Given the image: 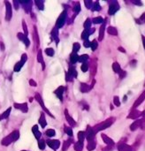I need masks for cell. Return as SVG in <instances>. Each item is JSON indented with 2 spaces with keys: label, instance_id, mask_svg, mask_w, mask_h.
Here are the masks:
<instances>
[{
  "label": "cell",
  "instance_id": "cell-1",
  "mask_svg": "<svg viewBox=\"0 0 145 151\" xmlns=\"http://www.w3.org/2000/svg\"><path fill=\"white\" fill-rule=\"evenodd\" d=\"M19 138H20V132L18 130H15V131L12 132L8 136L5 137L1 140V144L3 146H9L11 143L16 141Z\"/></svg>",
  "mask_w": 145,
  "mask_h": 151
},
{
  "label": "cell",
  "instance_id": "cell-2",
  "mask_svg": "<svg viewBox=\"0 0 145 151\" xmlns=\"http://www.w3.org/2000/svg\"><path fill=\"white\" fill-rule=\"evenodd\" d=\"M112 119H113V118H109V119H106L105 121H104V122H102V123L96 125L95 126V128H93L94 131H95V132H100V131H102V130L106 129L107 127H110V126L112 125V123H113V120H112Z\"/></svg>",
  "mask_w": 145,
  "mask_h": 151
},
{
  "label": "cell",
  "instance_id": "cell-3",
  "mask_svg": "<svg viewBox=\"0 0 145 151\" xmlns=\"http://www.w3.org/2000/svg\"><path fill=\"white\" fill-rule=\"evenodd\" d=\"M66 20V10H64V11L62 12V14L59 15V17L58 18V20H57L56 28H57L58 29L61 28L65 25Z\"/></svg>",
  "mask_w": 145,
  "mask_h": 151
},
{
  "label": "cell",
  "instance_id": "cell-4",
  "mask_svg": "<svg viewBox=\"0 0 145 151\" xmlns=\"http://www.w3.org/2000/svg\"><path fill=\"white\" fill-rule=\"evenodd\" d=\"M35 99L38 102V103L41 105V107H42V109L49 115V116H51V117H52V118H54L53 117V115L50 112V110L45 107V105H44V101H43V98H42V96L40 95V94H38V93H36V95H35Z\"/></svg>",
  "mask_w": 145,
  "mask_h": 151
},
{
  "label": "cell",
  "instance_id": "cell-5",
  "mask_svg": "<svg viewBox=\"0 0 145 151\" xmlns=\"http://www.w3.org/2000/svg\"><path fill=\"white\" fill-rule=\"evenodd\" d=\"M119 9V5L118 3V1H111L110 3V6H109V10H108V14L110 15H113L116 12H118Z\"/></svg>",
  "mask_w": 145,
  "mask_h": 151
},
{
  "label": "cell",
  "instance_id": "cell-6",
  "mask_svg": "<svg viewBox=\"0 0 145 151\" xmlns=\"http://www.w3.org/2000/svg\"><path fill=\"white\" fill-rule=\"evenodd\" d=\"M5 5L6 6V20L9 21L13 16V7L9 1H5Z\"/></svg>",
  "mask_w": 145,
  "mask_h": 151
},
{
  "label": "cell",
  "instance_id": "cell-7",
  "mask_svg": "<svg viewBox=\"0 0 145 151\" xmlns=\"http://www.w3.org/2000/svg\"><path fill=\"white\" fill-rule=\"evenodd\" d=\"M46 143H47V145L51 147V148H52L54 151H57V149L59 147V146H60V141L59 140H46Z\"/></svg>",
  "mask_w": 145,
  "mask_h": 151
},
{
  "label": "cell",
  "instance_id": "cell-8",
  "mask_svg": "<svg viewBox=\"0 0 145 151\" xmlns=\"http://www.w3.org/2000/svg\"><path fill=\"white\" fill-rule=\"evenodd\" d=\"M95 135H96V132L94 131V129L91 127V126H88L87 127V131H86V139L88 141H91V140H94V138H95Z\"/></svg>",
  "mask_w": 145,
  "mask_h": 151
},
{
  "label": "cell",
  "instance_id": "cell-9",
  "mask_svg": "<svg viewBox=\"0 0 145 151\" xmlns=\"http://www.w3.org/2000/svg\"><path fill=\"white\" fill-rule=\"evenodd\" d=\"M19 2H20V4L22 5L25 12L29 13L31 11V9H32V4H33L32 1H29V0H27V1H21V0H20Z\"/></svg>",
  "mask_w": 145,
  "mask_h": 151
},
{
  "label": "cell",
  "instance_id": "cell-10",
  "mask_svg": "<svg viewBox=\"0 0 145 151\" xmlns=\"http://www.w3.org/2000/svg\"><path fill=\"white\" fill-rule=\"evenodd\" d=\"M144 100H145V90L140 95V96L137 98V100L134 102V105H133V109H136L139 105H141L143 102H144Z\"/></svg>",
  "mask_w": 145,
  "mask_h": 151
},
{
  "label": "cell",
  "instance_id": "cell-11",
  "mask_svg": "<svg viewBox=\"0 0 145 151\" xmlns=\"http://www.w3.org/2000/svg\"><path fill=\"white\" fill-rule=\"evenodd\" d=\"M14 108H16V109H19V110H21L22 112H28V110H29V108H28V103H15L14 104Z\"/></svg>",
  "mask_w": 145,
  "mask_h": 151
},
{
  "label": "cell",
  "instance_id": "cell-12",
  "mask_svg": "<svg viewBox=\"0 0 145 151\" xmlns=\"http://www.w3.org/2000/svg\"><path fill=\"white\" fill-rule=\"evenodd\" d=\"M17 36H18V38H19L21 41H22V42L24 43V44H25L26 47H29L30 42H29L28 36H25L24 34H22V33H18V34H17Z\"/></svg>",
  "mask_w": 145,
  "mask_h": 151
},
{
  "label": "cell",
  "instance_id": "cell-13",
  "mask_svg": "<svg viewBox=\"0 0 145 151\" xmlns=\"http://www.w3.org/2000/svg\"><path fill=\"white\" fill-rule=\"evenodd\" d=\"M64 91H65V88H64L63 86L59 87V88L54 91L55 95H57V97H58L61 102H63V94H64Z\"/></svg>",
  "mask_w": 145,
  "mask_h": 151
},
{
  "label": "cell",
  "instance_id": "cell-14",
  "mask_svg": "<svg viewBox=\"0 0 145 151\" xmlns=\"http://www.w3.org/2000/svg\"><path fill=\"white\" fill-rule=\"evenodd\" d=\"M94 32H95V29H84V31L81 34V39L84 41L89 40V36H91Z\"/></svg>",
  "mask_w": 145,
  "mask_h": 151
},
{
  "label": "cell",
  "instance_id": "cell-15",
  "mask_svg": "<svg viewBox=\"0 0 145 151\" xmlns=\"http://www.w3.org/2000/svg\"><path fill=\"white\" fill-rule=\"evenodd\" d=\"M65 117H66V121L68 122V124L71 125V126H75L76 125V122H75V120L69 115V113H68V110H65Z\"/></svg>",
  "mask_w": 145,
  "mask_h": 151
},
{
  "label": "cell",
  "instance_id": "cell-16",
  "mask_svg": "<svg viewBox=\"0 0 145 151\" xmlns=\"http://www.w3.org/2000/svg\"><path fill=\"white\" fill-rule=\"evenodd\" d=\"M51 37L52 39L56 42V44L58 45L59 43V29L55 27L52 31H51Z\"/></svg>",
  "mask_w": 145,
  "mask_h": 151
},
{
  "label": "cell",
  "instance_id": "cell-17",
  "mask_svg": "<svg viewBox=\"0 0 145 151\" xmlns=\"http://www.w3.org/2000/svg\"><path fill=\"white\" fill-rule=\"evenodd\" d=\"M67 74H68L72 79H74V78H76V77H77V71H76L75 67H74L73 65H70Z\"/></svg>",
  "mask_w": 145,
  "mask_h": 151
},
{
  "label": "cell",
  "instance_id": "cell-18",
  "mask_svg": "<svg viewBox=\"0 0 145 151\" xmlns=\"http://www.w3.org/2000/svg\"><path fill=\"white\" fill-rule=\"evenodd\" d=\"M141 115V113L139 111V110H135V109H133L132 110V111L129 113V115L127 116V118H132V119H135V118H137L138 117H140Z\"/></svg>",
  "mask_w": 145,
  "mask_h": 151
},
{
  "label": "cell",
  "instance_id": "cell-19",
  "mask_svg": "<svg viewBox=\"0 0 145 151\" xmlns=\"http://www.w3.org/2000/svg\"><path fill=\"white\" fill-rule=\"evenodd\" d=\"M101 138L103 139V140L104 141V143L107 144V145H109V146H113L115 144V142L110 137H108L107 135H105L104 133H102L101 134Z\"/></svg>",
  "mask_w": 145,
  "mask_h": 151
},
{
  "label": "cell",
  "instance_id": "cell-20",
  "mask_svg": "<svg viewBox=\"0 0 145 151\" xmlns=\"http://www.w3.org/2000/svg\"><path fill=\"white\" fill-rule=\"evenodd\" d=\"M142 121H143V119H137V120H135V121L130 125V130H131V131H135L137 128H139V127L141 126V125L142 124Z\"/></svg>",
  "mask_w": 145,
  "mask_h": 151
},
{
  "label": "cell",
  "instance_id": "cell-21",
  "mask_svg": "<svg viewBox=\"0 0 145 151\" xmlns=\"http://www.w3.org/2000/svg\"><path fill=\"white\" fill-rule=\"evenodd\" d=\"M32 132H33V133H34L36 139L39 140L42 134H41V132H39V128H38V125H35L32 127Z\"/></svg>",
  "mask_w": 145,
  "mask_h": 151
},
{
  "label": "cell",
  "instance_id": "cell-22",
  "mask_svg": "<svg viewBox=\"0 0 145 151\" xmlns=\"http://www.w3.org/2000/svg\"><path fill=\"white\" fill-rule=\"evenodd\" d=\"M119 151H132V147L125 143H120L118 146Z\"/></svg>",
  "mask_w": 145,
  "mask_h": 151
},
{
  "label": "cell",
  "instance_id": "cell-23",
  "mask_svg": "<svg viewBox=\"0 0 145 151\" xmlns=\"http://www.w3.org/2000/svg\"><path fill=\"white\" fill-rule=\"evenodd\" d=\"M33 39L36 44V47L39 46V36H38V32H37V28L35 26L34 27V31H33Z\"/></svg>",
  "mask_w": 145,
  "mask_h": 151
},
{
  "label": "cell",
  "instance_id": "cell-24",
  "mask_svg": "<svg viewBox=\"0 0 145 151\" xmlns=\"http://www.w3.org/2000/svg\"><path fill=\"white\" fill-rule=\"evenodd\" d=\"M39 124H40L42 128H45V126L47 125V122H46V119H45L44 113H41V116L39 118Z\"/></svg>",
  "mask_w": 145,
  "mask_h": 151
},
{
  "label": "cell",
  "instance_id": "cell-25",
  "mask_svg": "<svg viewBox=\"0 0 145 151\" xmlns=\"http://www.w3.org/2000/svg\"><path fill=\"white\" fill-rule=\"evenodd\" d=\"M11 110H12V107H9L6 110H5L1 115H0V121L5 119V118H7L9 117L10 113H11Z\"/></svg>",
  "mask_w": 145,
  "mask_h": 151
},
{
  "label": "cell",
  "instance_id": "cell-26",
  "mask_svg": "<svg viewBox=\"0 0 145 151\" xmlns=\"http://www.w3.org/2000/svg\"><path fill=\"white\" fill-rule=\"evenodd\" d=\"M79 61V56L77 55V53H74V52H72L71 55H70V62L72 65L77 63Z\"/></svg>",
  "mask_w": 145,
  "mask_h": 151
},
{
  "label": "cell",
  "instance_id": "cell-27",
  "mask_svg": "<svg viewBox=\"0 0 145 151\" xmlns=\"http://www.w3.org/2000/svg\"><path fill=\"white\" fill-rule=\"evenodd\" d=\"M104 30H105V23H103L100 29H99V37H98V40L99 41H102L104 39Z\"/></svg>",
  "mask_w": 145,
  "mask_h": 151
},
{
  "label": "cell",
  "instance_id": "cell-28",
  "mask_svg": "<svg viewBox=\"0 0 145 151\" xmlns=\"http://www.w3.org/2000/svg\"><path fill=\"white\" fill-rule=\"evenodd\" d=\"M37 61H38L39 63L42 64L43 69H44V68H45V66H44V61L43 53H42V51H41V50H39V51H38V53H37Z\"/></svg>",
  "mask_w": 145,
  "mask_h": 151
},
{
  "label": "cell",
  "instance_id": "cell-29",
  "mask_svg": "<svg viewBox=\"0 0 145 151\" xmlns=\"http://www.w3.org/2000/svg\"><path fill=\"white\" fill-rule=\"evenodd\" d=\"M112 70H113L114 73H118V74H119L120 72L122 71L120 66H119V63H117V62H114V63L112 64Z\"/></svg>",
  "mask_w": 145,
  "mask_h": 151
},
{
  "label": "cell",
  "instance_id": "cell-30",
  "mask_svg": "<svg viewBox=\"0 0 145 151\" xmlns=\"http://www.w3.org/2000/svg\"><path fill=\"white\" fill-rule=\"evenodd\" d=\"M96 143L95 140H91V141H89L88 142V145H87V149L88 151H92L96 148Z\"/></svg>",
  "mask_w": 145,
  "mask_h": 151
},
{
  "label": "cell",
  "instance_id": "cell-31",
  "mask_svg": "<svg viewBox=\"0 0 145 151\" xmlns=\"http://www.w3.org/2000/svg\"><path fill=\"white\" fill-rule=\"evenodd\" d=\"M107 32H108V34L111 35V36H117V35H118V31H117L116 28L111 27V26H110V27L107 28Z\"/></svg>",
  "mask_w": 145,
  "mask_h": 151
},
{
  "label": "cell",
  "instance_id": "cell-32",
  "mask_svg": "<svg viewBox=\"0 0 145 151\" xmlns=\"http://www.w3.org/2000/svg\"><path fill=\"white\" fill-rule=\"evenodd\" d=\"M24 64H25V63H23L22 61H19V62H17V63H16V65L14 66V72H16V73L20 72V71L21 70L22 66H24Z\"/></svg>",
  "mask_w": 145,
  "mask_h": 151
},
{
  "label": "cell",
  "instance_id": "cell-33",
  "mask_svg": "<svg viewBox=\"0 0 145 151\" xmlns=\"http://www.w3.org/2000/svg\"><path fill=\"white\" fill-rule=\"evenodd\" d=\"M83 148V142L82 141H77L74 143V149L75 151H81Z\"/></svg>",
  "mask_w": 145,
  "mask_h": 151
},
{
  "label": "cell",
  "instance_id": "cell-34",
  "mask_svg": "<svg viewBox=\"0 0 145 151\" xmlns=\"http://www.w3.org/2000/svg\"><path fill=\"white\" fill-rule=\"evenodd\" d=\"M72 142H73V140H66L65 142H64V144H63V148H62V150L63 151H66V150H67L68 149V147H70V145L72 144Z\"/></svg>",
  "mask_w": 145,
  "mask_h": 151
},
{
  "label": "cell",
  "instance_id": "cell-35",
  "mask_svg": "<svg viewBox=\"0 0 145 151\" xmlns=\"http://www.w3.org/2000/svg\"><path fill=\"white\" fill-rule=\"evenodd\" d=\"M92 23H94V24H103V23H104V18H102L100 16L96 17V18H94L92 20Z\"/></svg>",
  "mask_w": 145,
  "mask_h": 151
},
{
  "label": "cell",
  "instance_id": "cell-36",
  "mask_svg": "<svg viewBox=\"0 0 145 151\" xmlns=\"http://www.w3.org/2000/svg\"><path fill=\"white\" fill-rule=\"evenodd\" d=\"M88 59H89V55L83 54L81 56H79V61L78 62H81V63L84 64V63H87Z\"/></svg>",
  "mask_w": 145,
  "mask_h": 151
},
{
  "label": "cell",
  "instance_id": "cell-37",
  "mask_svg": "<svg viewBox=\"0 0 145 151\" xmlns=\"http://www.w3.org/2000/svg\"><path fill=\"white\" fill-rule=\"evenodd\" d=\"M89 89H90V88L89 87L88 84H86V83H81V91L82 93H86V92H88Z\"/></svg>",
  "mask_w": 145,
  "mask_h": 151
},
{
  "label": "cell",
  "instance_id": "cell-38",
  "mask_svg": "<svg viewBox=\"0 0 145 151\" xmlns=\"http://www.w3.org/2000/svg\"><path fill=\"white\" fill-rule=\"evenodd\" d=\"M91 24H92V21L90 19H87L83 24V27H84V29H90L91 28Z\"/></svg>",
  "mask_w": 145,
  "mask_h": 151
},
{
  "label": "cell",
  "instance_id": "cell-39",
  "mask_svg": "<svg viewBox=\"0 0 145 151\" xmlns=\"http://www.w3.org/2000/svg\"><path fill=\"white\" fill-rule=\"evenodd\" d=\"M84 139H86V132H83V131H81L78 132V140L79 141H82L84 140Z\"/></svg>",
  "mask_w": 145,
  "mask_h": 151
},
{
  "label": "cell",
  "instance_id": "cell-40",
  "mask_svg": "<svg viewBox=\"0 0 145 151\" xmlns=\"http://www.w3.org/2000/svg\"><path fill=\"white\" fill-rule=\"evenodd\" d=\"M35 4L36 5L37 8L39 10H44V1H41V0H36V1H35Z\"/></svg>",
  "mask_w": 145,
  "mask_h": 151
},
{
  "label": "cell",
  "instance_id": "cell-41",
  "mask_svg": "<svg viewBox=\"0 0 145 151\" xmlns=\"http://www.w3.org/2000/svg\"><path fill=\"white\" fill-rule=\"evenodd\" d=\"M101 10V6H100V5H99V2H95L94 4H93V6H92V11H94V12H98V11H100Z\"/></svg>",
  "mask_w": 145,
  "mask_h": 151
},
{
  "label": "cell",
  "instance_id": "cell-42",
  "mask_svg": "<svg viewBox=\"0 0 145 151\" xmlns=\"http://www.w3.org/2000/svg\"><path fill=\"white\" fill-rule=\"evenodd\" d=\"M80 49H81V45H80V43H74V45H73V52L77 53V52L80 51Z\"/></svg>",
  "mask_w": 145,
  "mask_h": 151
},
{
  "label": "cell",
  "instance_id": "cell-43",
  "mask_svg": "<svg viewBox=\"0 0 145 151\" xmlns=\"http://www.w3.org/2000/svg\"><path fill=\"white\" fill-rule=\"evenodd\" d=\"M45 53H46V55H48L49 57H53L54 54H55V51H54V50H53L52 48H47V49L45 50Z\"/></svg>",
  "mask_w": 145,
  "mask_h": 151
},
{
  "label": "cell",
  "instance_id": "cell-44",
  "mask_svg": "<svg viewBox=\"0 0 145 151\" xmlns=\"http://www.w3.org/2000/svg\"><path fill=\"white\" fill-rule=\"evenodd\" d=\"M45 134H46L48 137H53V136H55L56 132H55V130H53V129H48V130H46Z\"/></svg>",
  "mask_w": 145,
  "mask_h": 151
},
{
  "label": "cell",
  "instance_id": "cell-45",
  "mask_svg": "<svg viewBox=\"0 0 145 151\" xmlns=\"http://www.w3.org/2000/svg\"><path fill=\"white\" fill-rule=\"evenodd\" d=\"M136 22H137L138 24H144V23H145V13L142 14L141 15V17H140L139 19L136 20Z\"/></svg>",
  "mask_w": 145,
  "mask_h": 151
},
{
  "label": "cell",
  "instance_id": "cell-46",
  "mask_svg": "<svg viewBox=\"0 0 145 151\" xmlns=\"http://www.w3.org/2000/svg\"><path fill=\"white\" fill-rule=\"evenodd\" d=\"M97 47H98V43H97V41H96V40H93V41L91 42V46H90L91 50H92L93 51H95L97 49Z\"/></svg>",
  "mask_w": 145,
  "mask_h": 151
},
{
  "label": "cell",
  "instance_id": "cell-47",
  "mask_svg": "<svg viewBox=\"0 0 145 151\" xmlns=\"http://www.w3.org/2000/svg\"><path fill=\"white\" fill-rule=\"evenodd\" d=\"M45 145H46L45 140H38V147H39L40 149L44 150L45 148Z\"/></svg>",
  "mask_w": 145,
  "mask_h": 151
},
{
  "label": "cell",
  "instance_id": "cell-48",
  "mask_svg": "<svg viewBox=\"0 0 145 151\" xmlns=\"http://www.w3.org/2000/svg\"><path fill=\"white\" fill-rule=\"evenodd\" d=\"M84 4H85V6L87 9H92L94 3L92 1H90V0H88V1H84Z\"/></svg>",
  "mask_w": 145,
  "mask_h": 151
},
{
  "label": "cell",
  "instance_id": "cell-49",
  "mask_svg": "<svg viewBox=\"0 0 145 151\" xmlns=\"http://www.w3.org/2000/svg\"><path fill=\"white\" fill-rule=\"evenodd\" d=\"M74 11L76 14L80 13V11H81V4H80V2L75 3V5H74Z\"/></svg>",
  "mask_w": 145,
  "mask_h": 151
},
{
  "label": "cell",
  "instance_id": "cell-50",
  "mask_svg": "<svg viewBox=\"0 0 145 151\" xmlns=\"http://www.w3.org/2000/svg\"><path fill=\"white\" fill-rule=\"evenodd\" d=\"M22 27H23V30H24V35L26 36H28L29 35V30H28V27H27V24L25 22V21H22Z\"/></svg>",
  "mask_w": 145,
  "mask_h": 151
},
{
  "label": "cell",
  "instance_id": "cell-51",
  "mask_svg": "<svg viewBox=\"0 0 145 151\" xmlns=\"http://www.w3.org/2000/svg\"><path fill=\"white\" fill-rule=\"evenodd\" d=\"M65 132H66V134H68L70 137L73 136V130H72V127H69V126H66L65 127Z\"/></svg>",
  "mask_w": 145,
  "mask_h": 151
},
{
  "label": "cell",
  "instance_id": "cell-52",
  "mask_svg": "<svg viewBox=\"0 0 145 151\" xmlns=\"http://www.w3.org/2000/svg\"><path fill=\"white\" fill-rule=\"evenodd\" d=\"M113 103H114L117 107H119V106H120V101H119V96H114V98H113Z\"/></svg>",
  "mask_w": 145,
  "mask_h": 151
},
{
  "label": "cell",
  "instance_id": "cell-53",
  "mask_svg": "<svg viewBox=\"0 0 145 151\" xmlns=\"http://www.w3.org/2000/svg\"><path fill=\"white\" fill-rule=\"evenodd\" d=\"M81 71H82L83 73H86V72L89 70V65H88L87 63H84V64L81 65Z\"/></svg>",
  "mask_w": 145,
  "mask_h": 151
},
{
  "label": "cell",
  "instance_id": "cell-54",
  "mask_svg": "<svg viewBox=\"0 0 145 151\" xmlns=\"http://www.w3.org/2000/svg\"><path fill=\"white\" fill-rule=\"evenodd\" d=\"M27 60H28V55H27L26 53H24V54H22V56H21V61H22L23 63H26V62H27Z\"/></svg>",
  "mask_w": 145,
  "mask_h": 151
},
{
  "label": "cell",
  "instance_id": "cell-55",
  "mask_svg": "<svg viewBox=\"0 0 145 151\" xmlns=\"http://www.w3.org/2000/svg\"><path fill=\"white\" fill-rule=\"evenodd\" d=\"M83 44H84V47L89 48V47L91 46V42L89 40H86V41H84V43Z\"/></svg>",
  "mask_w": 145,
  "mask_h": 151
},
{
  "label": "cell",
  "instance_id": "cell-56",
  "mask_svg": "<svg viewBox=\"0 0 145 151\" xmlns=\"http://www.w3.org/2000/svg\"><path fill=\"white\" fill-rule=\"evenodd\" d=\"M119 75V78H120V79H123V78H125V77H126V73L125 71H123V70H122Z\"/></svg>",
  "mask_w": 145,
  "mask_h": 151
},
{
  "label": "cell",
  "instance_id": "cell-57",
  "mask_svg": "<svg viewBox=\"0 0 145 151\" xmlns=\"http://www.w3.org/2000/svg\"><path fill=\"white\" fill-rule=\"evenodd\" d=\"M13 3H14V7H15V9H16V10H18V9H19V5H20V2H19V1H16V0H14V1Z\"/></svg>",
  "mask_w": 145,
  "mask_h": 151
},
{
  "label": "cell",
  "instance_id": "cell-58",
  "mask_svg": "<svg viewBox=\"0 0 145 151\" xmlns=\"http://www.w3.org/2000/svg\"><path fill=\"white\" fill-rule=\"evenodd\" d=\"M132 3L135 6H142V3L141 1H132Z\"/></svg>",
  "mask_w": 145,
  "mask_h": 151
},
{
  "label": "cell",
  "instance_id": "cell-59",
  "mask_svg": "<svg viewBox=\"0 0 145 151\" xmlns=\"http://www.w3.org/2000/svg\"><path fill=\"white\" fill-rule=\"evenodd\" d=\"M29 84H30L32 87H36V86H37L36 82L34 80H29Z\"/></svg>",
  "mask_w": 145,
  "mask_h": 151
},
{
  "label": "cell",
  "instance_id": "cell-60",
  "mask_svg": "<svg viewBox=\"0 0 145 151\" xmlns=\"http://www.w3.org/2000/svg\"><path fill=\"white\" fill-rule=\"evenodd\" d=\"M142 45H143V48L145 50V36H142Z\"/></svg>",
  "mask_w": 145,
  "mask_h": 151
},
{
  "label": "cell",
  "instance_id": "cell-61",
  "mask_svg": "<svg viewBox=\"0 0 145 151\" xmlns=\"http://www.w3.org/2000/svg\"><path fill=\"white\" fill-rule=\"evenodd\" d=\"M119 51H121V52H124V53L126 52L125 49H124V48H122V47H119Z\"/></svg>",
  "mask_w": 145,
  "mask_h": 151
},
{
  "label": "cell",
  "instance_id": "cell-62",
  "mask_svg": "<svg viewBox=\"0 0 145 151\" xmlns=\"http://www.w3.org/2000/svg\"><path fill=\"white\" fill-rule=\"evenodd\" d=\"M1 48H2V51H4V44L1 43Z\"/></svg>",
  "mask_w": 145,
  "mask_h": 151
},
{
  "label": "cell",
  "instance_id": "cell-63",
  "mask_svg": "<svg viewBox=\"0 0 145 151\" xmlns=\"http://www.w3.org/2000/svg\"><path fill=\"white\" fill-rule=\"evenodd\" d=\"M143 116H144V117H145V111H144V112H143Z\"/></svg>",
  "mask_w": 145,
  "mask_h": 151
},
{
  "label": "cell",
  "instance_id": "cell-64",
  "mask_svg": "<svg viewBox=\"0 0 145 151\" xmlns=\"http://www.w3.org/2000/svg\"><path fill=\"white\" fill-rule=\"evenodd\" d=\"M21 151H28V150H21Z\"/></svg>",
  "mask_w": 145,
  "mask_h": 151
}]
</instances>
